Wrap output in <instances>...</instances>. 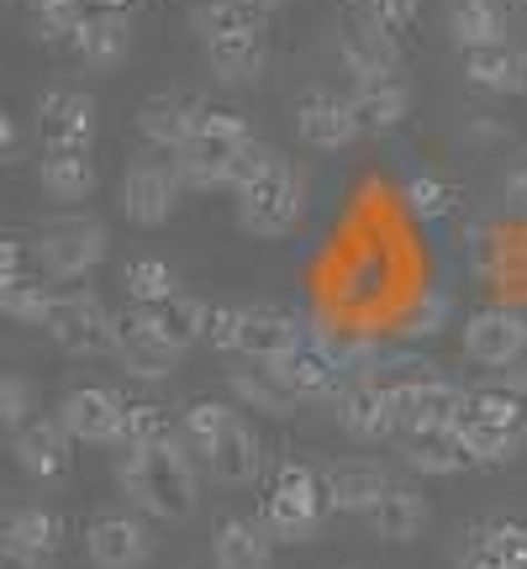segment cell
<instances>
[{
	"label": "cell",
	"mask_w": 527,
	"mask_h": 569,
	"mask_svg": "<svg viewBox=\"0 0 527 569\" xmlns=\"http://www.w3.org/2000/svg\"><path fill=\"white\" fill-rule=\"evenodd\" d=\"M259 21L264 11L253 0H196V11H190V27L201 42L227 38V32H259Z\"/></svg>",
	"instance_id": "obj_33"
},
{
	"label": "cell",
	"mask_w": 527,
	"mask_h": 569,
	"mask_svg": "<svg viewBox=\"0 0 527 569\" xmlns=\"http://www.w3.org/2000/svg\"><path fill=\"white\" fill-rule=\"evenodd\" d=\"M122 284H127V301L132 306H163L169 296H180V274L153 259V253H142V259H127L122 264Z\"/></svg>",
	"instance_id": "obj_35"
},
{
	"label": "cell",
	"mask_w": 527,
	"mask_h": 569,
	"mask_svg": "<svg viewBox=\"0 0 527 569\" xmlns=\"http://www.w3.org/2000/svg\"><path fill=\"white\" fill-rule=\"evenodd\" d=\"M180 438V422H169V411L153 407V401H127V443H169Z\"/></svg>",
	"instance_id": "obj_39"
},
{
	"label": "cell",
	"mask_w": 527,
	"mask_h": 569,
	"mask_svg": "<svg viewBox=\"0 0 527 569\" xmlns=\"http://www.w3.org/2000/svg\"><path fill=\"white\" fill-rule=\"evenodd\" d=\"M106 222L101 217H90V211H59V217H48L38 227V238H32V269H42L53 284H80L90 280L106 259Z\"/></svg>",
	"instance_id": "obj_7"
},
{
	"label": "cell",
	"mask_w": 527,
	"mask_h": 569,
	"mask_svg": "<svg viewBox=\"0 0 527 569\" xmlns=\"http://www.w3.org/2000/svg\"><path fill=\"white\" fill-rule=\"evenodd\" d=\"M238 196V227L253 238H290L306 217V169L290 153L253 142L243 169L232 180Z\"/></svg>",
	"instance_id": "obj_2"
},
{
	"label": "cell",
	"mask_w": 527,
	"mask_h": 569,
	"mask_svg": "<svg viewBox=\"0 0 527 569\" xmlns=\"http://www.w3.org/2000/svg\"><path fill=\"white\" fill-rule=\"evenodd\" d=\"M127 48H132V27H127L122 11H106V6L84 11V17L74 21V32H69V53H74L84 69H96V74L117 69V63L127 59Z\"/></svg>",
	"instance_id": "obj_24"
},
{
	"label": "cell",
	"mask_w": 527,
	"mask_h": 569,
	"mask_svg": "<svg viewBox=\"0 0 527 569\" xmlns=\"http://www.w3.org/2000/svg\"><path fill=\"white\" fill-rule=\"evenodd\" d=\"M496 386H507L511 396H517V401H523V407H527V365H517V369H501V375H496Z\"/></svg>",
	"instance_id": "obj_46"
},
{
	"label": "cell",
	"mask_w": 527,
	"mask_h": 569,
	"mask_svg": "<svg viewBox=\"0 0 527 569\" xmlns=\"http://www.w3.org/2000/svg\"><path fill=\"white\" fill-rule=\"evenodd\" d=\"M0 532H6L11 543H21V549L48 553V559H53L59 543H63V522L48 507H17L6 522H0Z\"/></svg>",
	"instance_id": "obj_36"
},
{
	"label": "cell",
	"mask_w": 527,
	"mask_h": 569,
	"mask_svg": "<svg viewBox=\"0 0 527 569\" xmlns=\"http://www.w3.org/2000/svg\"><path fill=\"white\" fill-rule=\"evenodd\" d=\"M448 38L454 48H496V42H511V21H507V6L501 0H448Z\"/></svg>",
	"instance_id": "obj_28"
},
{
	"label": "cell",
	"mask_w": 527,
	"mask_h": 569,
	"mask_svg": "<svg viewBox=\"0 0 527 569\" xmlns=\"http://www.w3.org/2000/svg\"><path fill=\"white\" fill-rule=\"evenodd\" d=\"M417 11H422V0H365V17L380 21L386 32H406L417 21Z\"/></svg>",
	"instance_id": "obj_42"
},
{
	"label": "cell",
	"mask_w": 527,
	"mask_h": 569,
	"mask_svg": "<svg viewBox=\"0 0 527 569\" xmlns=\"http://www.w3.org/2000/svg\"><path fill=\"white\" fill-rule=\"evenodd\" d=\"M338 63L348 69V80L365 84V80H390V74H401V42L396 32H386L380 21H354L344 27V38H338Z\"/></svg>",
	"instance_id": "obj_21"
},
{
	"label": "cell",
	"mask_w": 527,
	"mask_h": 569,
	"mask_svg": "<svg viewBox=\"0 0 527 569\" xmlns=\"http://www.w3.org/2000/svg\"><path fill=\"white\" fill-rule=\"evenodd\" d=\"M332 422L338 432H348L354 443H390L401 422H396V411H390V396L380 380H359V386H344L338 390V401H332Z\"/></svg>",
	"instance_id": "obj_20"
},
{
	"label": "cell",
	"mask_w": 527,
	"mask_h": 569,
	"mask_svg": "<svg viewBox=\"0 0 527 569\" xmlns=\"http://www.w3.org/2000/svg\"><path fill=\"white\" fill-rule=\"evenodd\" d=\"M348 101L359 111V127L365 132H396V127L411 117V84L401 74H390V80H365L348 90Z\"/></svg>",
	"instance_id": "obj_31"
},
{
	"label": "cell",
	"mask_w": 527,
	"mask_h": 569,
	"mask_svg": "<svg viewBox=\"0 0 527 569\" xmlns=\"http://www.w3.org/2000/svg\"><path fill=\"white\" fill-rule=\"evenodd\" d=\"M59 422L74 443L122 448L127 443V401L106 386H80L59 401Z\"/></svg>",
	"instance_id": "obj_11"
},
{
	"label": "cell",
	"mask_w": 527,
	"mask_h": 569,
	"mask_svg": "<svg viewBox=\"0 0 527 569\" xmlns=\"http://www.w3.org/2000/svg\"><path fill=\"white\" fill-rule=\"evenodd\" d=\"M27 11H32V21H38L42 42H69L74 21L84 17V0H27Z\"/></svg>",
	"instance_id": "obj_40"
},
{
	"label": "cell",
	"mask_w": 527,
	"mask_h": 569,
	"mask_svg": "<svg viewBox=\"0 0 527 569\" xmlns=\"http://www.w3.org/2000/svg\"><path fill=\"white\" fill-rule=\"evenodd\" d=\"M206 106L196 96H185V90H159V96H148L138 106V138L153 148V153H180L190 132L201 127Z\"/></svg>",
	"instance_id": "obj_19"
},
{
	"label": "cell",
	"mask_w": 527,
	"mask_h": 569,
	"mask_svg": "<svg viewBox=\"0 0 527 569\" xmlns=\"http://www.w3.org/2000/svg\"><path fill=\"white\" fill-rule=\"evenodd\" d=\"M396 448H401V465L417 469V475H465L469 469V448L459 422H406L396 432Z\"/></svg>",
	"instance_id": "obj_15"
},
{
	"label": "cell",
	"mask_w": 527,
	"mask_h": 569,
	"mask_svg": "<svg viewBox=\"0 0 527 569\" xmlns=\"http://www.w3.org/2000/svg\"><path fill=\"white\" fill-rule=\"evenodd\" d=\"M253 6H259V11H275V6H285V0H253Z\"/></svg>",
	"instance_id": "obj_50"
},
{
	"label": "cell",
	"mask_w": 527,
	"mask_h": 569,
	"mask_svg": "<svg viewBox=\"0 0 527 569\" xmlns=\"http://www.w3.org/2000/svg\"><path fill=\"white\" fill-rule=\"evenodd\" d=\"M527 353V317L507 311V306H486L465 322V359L480 369H517Z\"/></svg>",
	"instance_id": "obj_13"
},
{
	"label": "cell",
	"mask_w": 527,
	"mask_h": 569,
	"mask_svg": "<svg viewBox=\"0 0 527 569\" xmlns=\"http://www.w3.org/2000/svg\"><path fill=\"white\" fill-rule=\"evenodd\" d=\"M501 196H507V206L517 211V217H527V159L507 169V180H501Z\"/></svg>",
	"instance_id": "obj_45"
},
{
	"label": "cell",
	"mask_w": 527,
	"mask_h": 569,
	"mask_svg": "<svg viewBox=\"0 0 527 569\" xmlns=\"http://www.w3.org/2000/svg\"><path fill=\"white\" fill-rule=\"evenodd\" d=\"M465 80L486 96H527V48L523 42H496L465 53Z\"/></svg>",
	"instance_id": "obj_27"
},
{
	"label": "cell",
	"mask_w": 527,
	"mask_h": 569,
	"mask_svg": "<svg viewBox=\"0 0 527 569\" xmlns=\"http://www.w3.org/2000/svg\"><path fill=\"white\" fill-rule=\"evenodd\" d=\"M275 565V538L259 517H227L211 532V569H269Z\"/></svg>",
	"instance_id": "obj_25"
},
{
	"label": "cell",
	"mask_w": 527,
	"mask_h": 569,
	"mask_svg": "<svg viewBox=\"0 0 527 569\" xmlns=\"http://www.w3.org/2000/svg\"><path fill=\"white\" fill-rule=\"evenodd\" d=\"M53 559L48 553H32V549H21V543H11L6 532H0V569H48Z\"/></svg>",
	"instance_id": "obj_44"
},
{
	"label": "cell",
	"mask_w": 527,
	"mask_h": 569,
	"mask_svg": "<svg viewBox=\"0 0 527 569\" xmlns=\"http://www.w3.org/2000/svg\"><path fill=\"white\" fill-rule=\"evenodd\" d=\"M301 338V317L285 306H211V322H206L211 348H222L232 359H264V365H275Z\"/></svg>",
	"instance_id": "obj_6"
},
{
	"label": "cell",
	"mask_w": 527,
	"mask_h": 569,
	"mask_svg": "<svg viewBox=\"0 0 527 569\" xmlns=\"http://www.w3.org/2000/svg\"><path fill=\"white\" fill-rule=\"evenodd\" d=\"M444 322H448V301H444V296H422V306L411 311V322H406V332H417V338H427V332H438Z\"/></svg>",
	"instance_id": "obj_43"
},
{
	"label": "cell",
	"mask_w": 527,
	"mask_h": 569,
	"mask_svg": "<svg viewBox=\"0 0 527 569\" xmlns=\"http://www.w3.org/2000/svg\"><path fill=\"white\" fill-rule=\"evenodd\" d=\"M96 6H106V11H122L127 0H96Z\"/></svg>",
	"instance_id": "obj_49"
},
{
	"label": "cell",
	"mask_w": 527,
	"mask_h": 569,
	"mask_svg": "<svg viewBox=\"0 0 527 569\" xmlns=\"http://www.w3.org/2000/svg\"><path fill=\"white\" fill-rule=\"evenodd\" d=\"M406 201H411V211L417 217H448L454 206H459V196H454V184L448 180H432V174H417V180H406Z\"/></svg>",
	"instance_id": "obj_41"
},
{
	"label": "cell",
	"mask_w": 527,
	"mask_h": 569,
	"mask_svg": "<svg viewBox=\"0 0 527 569\" xmlns=\"http://www.w3.org/2000/svg\"><path fill=\"white\" fill-rule=\"evenodd\" d=\"M38 417V386L17 375V369H0V427L6 432H17Z\"/></svg>",
	"instance_id": "obj_38"
},
{
	"label": "cell",
	"mask_w": 527,
	"mask_h": 569,
	"mask_svg": "<svg viewBox=\"0 0 527 569\" xmlns=\"http://www.w3.org/2000/svg\"><path fill=\"white\" fill-rule=\"evenodd\" d=\"M42 332H48L69 359H101V353L117 348V317L106 311V301L96 290H80V284L59 290V301L48 311Z\"/></svg>",
	"instance_id": "obj_8"
},
{
	"label": "cell",
	"mask_w": 527,
	"mask_h": 569,
	"mask_svg": "<svg viewBox=\"0 0 527 569\" xmlns=\"http://www.w3.org/2000/svg\"><path fill=\"white\" fill-rule=\"evenodd\" d=\"M375 538H386V543H411V538H422L427 528V496L411 480H390L386 496L375 501V511L365 517Z\"/></svg>",
	"instance_id": "obj_29"
},
{
	"label": "cell",
	"mask_w": 527,
	"mask_h": 569,
	"mask_svg": "<svg viewBox=\"0 0 527 569\" xmlns=\"http://www.w3.org/2000/svg\"><path fill=\"white\" fill-rule=\"evenodd\" d=\"M296 132H301L306 148H317V153H344L354 142L365 138V127H359V111L348 96L338 90H311L296 101Z\"/></svg>",
	"instance_id": "obj_14"
},
{
	"label": "cell",
	"mask_w": 527,
	"mask_h": 569,
	"mask_svg": "<svg viewBox=\"0 0 527 569\" xmlns=\"http://www.w3.org/2000/svg\"><path fill=\"white\" fill-rule=\"evenodd\" d=\"M11 453L32 480H63L74 465V438L63 432L59 417H32L27 427L11 432Z\"/></svg>",
	"instance_id": "obj_22"
},
{
	"label": "cell",
	"mask_w": 527,
	"mask_h": 569,
	"mask_svg": "<svg viewBox=\"0 0 527 569\" xmlns=\"http://www.w3.org/2000/svg\"><path fill=\"white\" fill-rule=\"evenodd\" d=\"M38 184H42V196L59 206L90 201L96 196V159H90V148H42Z\"/></svg>",
	"instance_id": "obj_26"
},
{
	"label": "cell",
	"mask_w": 527,
	"mask_h": 569,
	"mask_svg": "<svg viewBox=\"0 0 527 569\" xmlns=\"http://www.w3.org/2000/svg\"><path fill=\"white\" fill-rule=\"evenodd\" d=\"M327 496H322V475H311L306 465L285 459L269 465V486L259 501V522L269 528L275 543H317L327 528Z\"/></svg>",
	"instance_id": "obj_5"
},
{
	"label": "cell",
	"mask_w": 527,
	"mask_h": 569,
	"mask_svg": "<svg viewBox=\"0 0 527 569\" xmlns=\"http://www.w3.org/2000/svg\"><path fill=\"white\" fill-rule=\"evenodd\" d=\"M185 180L169 153H148V159H132L122 169V184H117V206L132 227H163L175 211H180Z\"/></svg>",
	"instance_id": "obj_9"
},
{
	"label": "cell",
	"mask_w": 527,
	"mask_h": 569,
	"mask_svg": "<svg viewBox=\"0 0 527 569\" xmlns=\"http://www.w3.org/2000/svg\"><path fill=\"white\" fill-rule=\"evenodd\" d=\"M117 365L132 375V380H142V386H159V380H169L175 369H180V353L185 348L163 332L159 311L153 306H132V311H122L117 317Z\"/></svg>",
	"instance_id": "obj_10"
},
{
	"label": "cell",
	"mask_w": 527,
	"mask_h": 569,
	"mask_svg": "<svg viewBox=\"0 0 527 569\" xmlns=\"http://www.w3.org/2000/svg\"><path fill=\"white\" fill-rule=\"evenodd\" d=\"M359 6H365V0H359Z\"/></svg>",
	"instance_id": "obj_52"
},
{
	"label": "cell",
	"mask_w": 527,
	"mask_h": 569,
	"mask_svg": "<svg viewBox=\"0 0 527 569\" xmlns=\"http://www.w3.org/2000/svg\"><path fill=\"white\" fill-rule=\"evenodd\" d=\"M159 311L163 332L175 338L180 348L190 343H206V322H211V301H201V296H190V290H180V296H169L163 306H153Z\"/></svg>",
	"instance_id": "obj_37"
},
{
	"label": "cell",
	"mask_w": 527,
	"mask_h": 569,
	"mask_svg": "<svg viewBox=\"0 0 527 569\" xmlns=\"http://www.w3.org/2000/svg\"><path fill=\"white\" fill-rule=\"evenodd\" d=\"M227 396H232V407L248 411V417H296V396L285 390V380L275 375V365H264V359H238V365L227 369Z\"/></svg>",
	"instance_id": "obj_23"
},
{
	"label": "cell",
	"mask_w": 527,
	"mask_h": 569,
	"mask_svg": "<svg viewBox=\"0 0 527 569\" xmlns=\"http://www.w3.org/2000/svg\"><path fill=\"white\" fill-rule=\"evenodd\" d=\"M459 432H465V448H469V465H507L517 443H523V427H507V422H486V417H459Z\"/></svg>",
	"instance_id": "obj_34"
},
{
	"label": "cell",
	"mask_w": 527,
	"mask_h": 569,
	"mask_svg": "<svg viewBox=\"0 0 527 569\" xmlns=\"http://www.w3.org/2000/svg\"><path fill=\"white\" fill-rule=\"evenodd\" d=\"M38 138L42 148H90L96 142V101L74 84H53L38 96Z\"/></svg>",
	"instance_id": "obj_16"
},
{
	"label": "cell",
	"mask_w": 527,
	"mask_h": 569,
	"mask_svg": "<svg viewBox=\"0 0 527 569\" xmlns=\"http://www.w3.org/2000/svg\"><path fill=\"white\" fill-rule=\"evenodd\" d=\"M117 486L142 517L180 522L201 501V465L190 459L180 438L169 443H132L117 453Z\"/></svg>",
	"instance_id": "obj_3"
},
{
	"label": "cell",
	"mask_w": 527,
	"mask_h": 569,
	"mask_svg": "<svg viewBox=\"0 0 527 569\" xmlns=\"http://www.w3.org/2000/svg\"><path fill=\"white\" fill-rule=\"evenodd\" d=\"M511 6H523V11H527V0H511Z\"/></svg>",
	"instance_id": "obj_51"
},
{
	"label": "cell",
	"mask_w": 527,
	"mask_h": 569,
	"mask_svg": "<svg viewBox=\"0 0 527 569\" xmlns=\"http://www.w3.org/2000/svg\"><path fill=\"white\" fill-rule=\"evenodd\" d=\"M390 469L380 459H338L322 469V496L332 517H369L375 501L386 496Z\"/></svg>",
	"instance_id": "obj_18"
},
{
	"label": "cell",
	"mask_w": 527,
	"mask_h": 569,
	"mask_svg": "<svg viewBox=\"0 0 527 569\" xmlns=\"http://www.w3.org/2000/svg\"><path fill=\"white\" fill-rule=\"evenodd\" d=\"M275 375L285 380V390L296 401H338V390L348 386L344 369L332 365V348L327 338H301V343L275 359Z\"/></svg>",
	"instance_id": "obj_17"
},
{
	"label": "cell",
	"mask_w": 527,
	"mask_h": 569,
	"mask_svg": "<svg viewBox=\"0 0 527 569\" xmlns=\"http://www.w3.org/2000/svg\"><path fill=\"white\" fill-rule=\"evenodd\" d=\"M180 443L190 448L201 475H211L227 490H248L269 475V448H264L259 427L232 401H190L180 411Z\"/></svg>",
	"instance_id": "obj_1"
},
{
	"label": "cell",
	"mask_w": 527,
	"mask_h": 569,
	"mask_svg": "<svg viewBox=\"0 0 527 569\" xmlns=\"http://www.w3.org/2000/svg\"><path fill=\"white\" fill-rule=\"evenodd\" d=\"M53 301H59V284L48 280L42 269H21L17 280L0 284V317H11L21 327H42Z\"/></svg>",
	"instance_id": "obj_32"
},
{
	"label": "cell",
	"mask_w": 527,
	"mask_h": 569,
	"mask_svg": "<svg viewBox=\"0 0 527 569\" xmlns=\"http://www.w3.org/2000/svg\"><path fill=\"white\" fill-rule=\"evenodd\" d=\"M253 142L259 138L248 132L243 117L211 111V106H206L201 127H196L190 142H185L180 153H169V159H175V169H180L185 190H232V180H238V169H243Z\"/></svg>",
	"instance_id": "obj_4"
},
{
	"label": "cell",
	"mask_w": 527,
	"mask_h": 569,
	"mask_svg": "<svg viewBox=\"0 0 527 569\" xmlns=\"http://www.w3.org/2000/svg\"><path fill=\"white\" fill-rule=\"evenodd\" d=\"M11 148H17V122H11V117L0 111V159H6Z\"/></svg>",
	"instance_id": "obj_47"
},
{
	"label": "cell",
	"mask_w": 527,
	"mask_h": 569,
	"mask_svg": "<svg viewBox=\"0 0 527 569\" xmlns=\"http://www.w3.org/2000/svg\"><path fill=\"white\" fill-rule=\"evenodd\" d=\"M84 553L96 569H142L153 559V528L142 511H101L84 528Z\"/></svg>",
	"instance_id": "obj_12"
},
{
	"label": "cell",
	"mask_w": 527,
	"mask_h": 569,
	"mask_svg": "<svg viewBox=\"0 0 527 569\" xmlns=\"http://www.w3.org/2000/svg\"><path fill=\"white\" fill-rule=\"evenodd\" d=\"M469 569H517V565H501V559H486V553H475V559H469Z\"/></svg>",
	"instance_id": "obj_48"
},
{
	"label": "cell",
	"mask_w": 527,
	"mask_h": 569,
	"mask_svg": "<svg viewBox=\"0 0 527 569\" xmlns=\"http://www.w3.org/2000/svg\"><path fill=\"white\" fill-rule=\"evenodd\" d=\"M206 63H211V74L232 90H243L264 74V63H269V42L264 32H227V38H211L206 42Z\"/></svg>",
	"instance_id": "obj_30"
}]
</instances>
